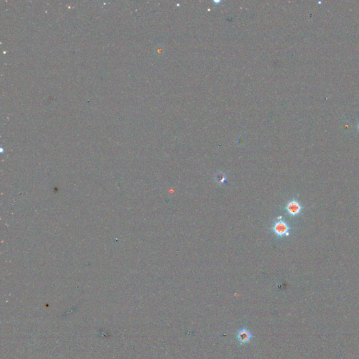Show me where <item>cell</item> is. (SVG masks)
<instances>
[{"label": "cell", "mask_w": 359, "mask_h": 359, "mask_svg": "<svg viewBox=\"0 0 359 359\" xmlns=\"http://www.w3.org/2000/svg\"><path fill=\"white\" fill-rule=\"evenodd\" d=\"M291 226L284 220L282 217L277 218V220L274 221L271 226V231L274 232L277 238H282L291 235Z\"/></svg>", "instance_id": "obj_1"}, {"label": "cell", "mask_w": 359, "mask_h": 359, "mask_svg": "<svg viewBox=\"0 0 359 359\" xmlns=\"http://www.w3.org/2000/svg\"><path fill=\"white\" fill-rule=\"evenodd\" d=\"M304 207L302 206L301 203L297 199H291L287 202L285 206V210L287 214L292 218H296L300 216L302 212Z\"/></svg>", "instance_id": "obj_2"}, {"label": "cell", "mask_w": 359, "mask_h": 359, "mask_svg": "<svg viewBox=\"0 0 359 359\" xmlns=\"http://www.w3.org/2000/svg\"><path fill=\"white\" fill-rule=\"evenodd\" d=\"M215 179H216V182L218 183L219 185H222L224 184V183H225L226 182V175L224 174V173L220 172L218 173L216 175V177H215Z\"/></svg>", "instance_id": "obj_3"}]
</instances>
